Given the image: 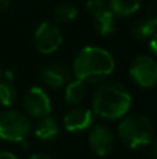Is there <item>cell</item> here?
Returning <instances> with one entry per match:
<instances>
[{
    "label": "cell",
    "mask_w": 157,
    "mask_h": 159,
    "mask_svg": "<svg viewBox=\"0 0 157 159\" xmlns=\"http://www.w3.org/2000/svg\"><path fill=\"white\" fill-rule=\"evenodd\" d=\"M129 91L117 81H103L92 95V112L106 120L122 119L131 109Z\"/></svg>",
    "instance_id": "1"
},
{
    "label": "cell",
    "mask_w": 157,
    "mask_h": 159,
    "mask_svg": "<svg viewBox=\"0 0 157 159\" xmlns=\"http://www.w3.org/2000/svg\"><path fill=\"white\" fill-rule=\"evenodd\" d=\"M116 63L106 49L85 46L75 55L72 73L75 78L83 82H103L114 73Z\"/></svg>",
    "instance_id": "2"
},
{
    "label": "cell",
    "mask_w": 157,
    "mask_h": 159,
    "mask_svg": "<svg viewBox=\"0 0 157 159\" xmlns=\"http://www.w3.org/2000/svg\"><path fill=\"white\" fill-rule=\"evenodd\" d=\"M153 124L146 116L132 113L125 115L118 124V135L131 149L149 147L153 141Z\"/></svg>",
    "instance_id": "3"
},
{
    "label": "cell",
    "mask_w": 157,
    "mask_h": 159,
    "mask_svg": "<svg viewBox=\"0 0 157 159\" xmlns=\"http://www.w3.org/2000/svg\"><path fill=\"white\" fill-rule=\"evenodd\" d=\"M31 133V121L27 115L17 110L0 113V138L11 143H22Z\"/></svg>",
    "instance_id": "4"
},
{
    "label": "cell",
    "mask_w": 157,
    "mask_h": 159,
    "mask_svg": "<svg viewBox=\"0 0 157 159\" xmlns=\"http://www.w3.org/2000/svg\"><path fill=\"white\" fill-rule=\"evenodd\" d=\"M86 11L93 20V27L97 34L108 36L116 31V16L106 0H88Z\"/></svg>",
    "instance_id": "5"
},
{
    "label": "cell",
    "mask_w": 157,
    "mask_h": 159,
    "mask_svg": "<svg viewBox=\"0 0 157 159\" xmlns=\"http://www.w3.org/2000/svg\"><path fill=\"white\" fill-rule=\"evenodd\" d=\"M33 43L38 52L43 55H52L63 43V34L57 24L45 21L39 24V27L35 30Z\"/></svg>",
    "instance_id": "6"
},
{
    "label": "cell",
    "mask_w": 157,
    "mask_h": 159,
    "mask_svg": "<svg viewBox=\"0 0 157 159\" xmlns=\"http://www.w3.org/2000/svg\"><path fill=\"white\" fill-rule=\"evenodd\" d=\"M129 75L141 88L157 85V61L150 56H136L129 66Z\"/></svg>",
    "instance_id": "7"
},
{
    "label": "cell",
    "mask_w": 157,
    "mask_h": 159,
    "mask_svg": "<svg viewBox=\"0 0 157 159\" xmlns=\"http://www.w3.org/2000/svg\"><path fill=\"white\" fill-rule=\"evenodd\" d=\"M22 106L28 116L33 119H42L52 112V101L43 88L32 87L27 91L22 99Z\"/></svg>",
    "instance_id": "8"
},
{
    "label": "cell",
    "mask_w": 157,
    "mask_h": 159,
    "mask_svg": "<svg viewBox=\"0 0 157 159\" xmlns=\"http://www.w3.org/2000/svg\"><path fill=\"white\" fill-rule=\"evenodd\" d=\"M88 143L91 149L99 157H106L114 148V134L104 124L92 126L88 134Z\"/></svg>",
    "instance_id": "9"
},
{
    "label": "cell",
    "mask_w": 157,
    "mask_h": 159,
    "mask_svg": "<svg viewBox=\"0 0 157 159\" xmlns=\"http://www.w3.org/2000/svg\"><path fill=\"white\" fill-rule=\"evenodd\" d=\"M39 78L45 85L53 89H58V88L67 85L71 81V71L66 64L61 63H53L47 64L39 71Z\"/></svg>",
    "instance_id": "10"
},
{
    "label": "cell",
    "mask_w": 157,
    "mask_h": 159,
    "mask_svg": "<svg viewBox=\"0 0 157 159\" xmlns=\"http://www.w3.org/2000/svg\"><path fill=\"white\" fill-rule=\"evenodd\" d=\"M64 127L70 133H78L89 129L93 123V112L88 107L77 106L66 113L63 119Z\"/></svg>",
    "instance_id": "11"
},
{
    "label": "cell",
    "mask_w": 157,
    "mask_h": 159,
    "mask_svg": "<svg viewBox=\"0 0 157 159\" xmlns=\"http://www.w3.org/2000/svg\"><path fill=\"white\" fill-rule=\"evenodd\" d=\"M60 133V127L58 123L53 116H45L42 119H38V123L35 126L33 134L38 140L40 141H52Z\"/></svg>",
    "instance_id": "12"
},
{
    "label": "cell",
    "mask_w": 157,
    "mask_h": 159,
    "mask_svg": "<svg viewBox=\"0 0 157 159\" xmlns=\"http://www.w3.org/2000/svg\"><path fill=\"white\" fill-rule=\"evenodd\" d=\"M85 96H86V84L83 81L74 80V81H70L66 85L64 98H66V102L68 105L77 106L85 99Z\"/></svg>",
    "instance_id": "13"
},
{
    "label": "cell",
    "mask_w": 157,
    "mask_h": 159,
    "mask_svg": "<svg viewBox=\"0 0 157 159\" xmlns=\"http://www.w3.org/2000/svg\"><path fill=\"white\" fill-rule=\"evenodd\" d=\"M108 6L116 17L127 18L138 13L141 8V0H108Z\"/></svg>",
    "instance_id": "14"
},
{
    "label": "cell",
    "mask_w": 157,
    "mask_h": 159,
    "mask_svg": "<svg viewBox=\"0 0 157 159\" xmlns=\"http://www.w3.org/2000/svg\"><path fill=\"white\" fill-rule=\"evenodd\" d=\"M156 31V25L147 17H142V18H138L132 24L131 35L135 41H146V39H150L155 35Z\"/></svg>",
    "instance_id": "15"
},
{
    "label": "cell",
    "mask_w": 157,
    "mask_h": 159,
    "mask_svg": "<svg viewBox=\"0 0 157 159\" xmlns=\"http://www.w3.org/2000/svg\"><path fill=\"white\" fill-rule=\"evenodd\" d=\"M78 10L75 6L72 4H58L57 7L53 10V20L54 24H67L71 22L77 18Z\"/></svg>",
    "instance_id": "16"
},
{
    "label": "cell",
    "mask_w": 157,
    "mask_h": 159,
    "mask_svg": "<svg viewBox=\"0 0 157 159\" xmlns=\"http://www.w3.org/2000/svg\"><path fill=\"white\" fill-rule=\"evenodd\" d=\"M17 101V89L11 81H0V105L10 107Z\"/></svg>",
    "instance_id": "17"
},
{
    "label": "cell",
    "mask_w": 157,
    "mask_h": 159,
    "mask_svg": "<svg viewBox=\"0 0 157 159\" xmlns=\"http://www.w3.org/2000/svg\"><path fill=\"white\" fill-rule=\"evenodd\" d=\"M146 17L156 25V28H157V0H155V2L149 6L147 13H146Z\"/></svg>",
    "instance_id": "18"
},
{
    "label": "cell",
    "mask_w": 157,
    "mask_h": 159,
    "mask_svg": "<svg viewBox=\"0 0 157 159\" xmlns=\"http://www.w3.org/2000/svg\"><path fill=\"white\" fill-rule=\"evenodd\" d=\"M149 50L153 56L157 57V32L149 39Z\"/></svg>",
    "instance_id": "19"
},
{
    "label": "cell",
    "mask_w": 157,
    "mask_h": 159,
    "mask_svg": "<svg viewBox=\"0 0 157 159\" xmlns=\"http://www.w3.org/2000/svg\"><path fill=\"white\" fill-rule=\"evenodd\" d=\"M149 154H150V157H152L153 159H157V140H155V141H152V143H150Z\"/></svg>",
    "instance_id": "20"
},
{
    "label": "cell",
    "mask_w": 157,
    "mask_h": 159,
    "mask_svg": "<svg viewBox=\"0 0 157 159\" xmlns=\"http://www.w3.org/2000/svg\"><path fill=\"white\" fill-rule=\"evenodd\" d=\"M0 159H18L13 152L8 151H0Z\"/></svg>",
    "instance_id": "21"
},
{
    "label": "cell",
    "mask_w": 157,
    "mask_h": 159,
    "mask_svg": "<svg viewBox=\"0 0 157 159\" xmlns=\"http://www.w3.org/2000/svg\"><path fill=\"white\" fill-rule=\"evenodd\" d=\"M11 4V0H0V10H7Z\"/></svg>",
    "instance_id": "22"
},
{
    "label": "cell",
    "mask_w": 157,
    "mask_h": 159,
    "mask_svg": "<svg viewBox=\"0 0 157 159\" xmlns=\"http://www.w3.org/2000/svg\"><path fill=\"white\" fill-rule=\"evenodd\" d=\"M29 159H53V158H50L49 155H46V154H33Z\"/></svg>",
    "instance_id": "23"
},
{
    "label": "cell",
    "mask_w": 157,
    "mask_h": 159,
    "mask_svg": "<svg viewBox=\"0 0 157 159\" xmlns=\"http://www.w3.org/2000/svg\"><path fill=\"white\" fill-rule=\"evenodd\" d=\"M0 73H2V67H0Z\"/></svg>",
    "instance_id": "24"
}]
</instances>
